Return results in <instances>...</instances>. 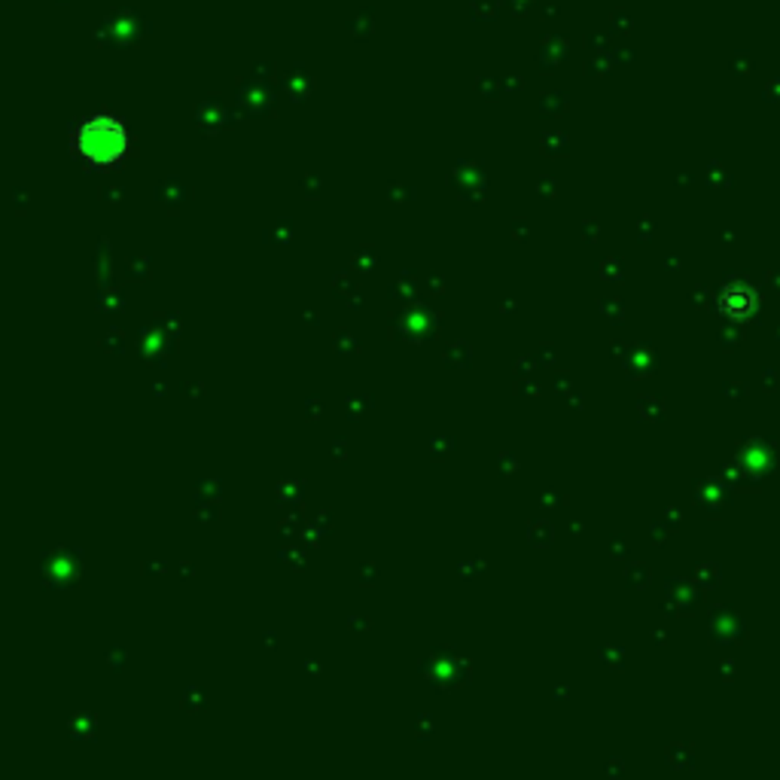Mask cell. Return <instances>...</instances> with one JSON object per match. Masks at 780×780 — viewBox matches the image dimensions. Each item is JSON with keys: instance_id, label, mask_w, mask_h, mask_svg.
Segmentation results:
<instances>
[{"instance_id": "cell-1", "label": "cell", "mask_w": 780, "mask_h": 780, "mask_svg": "<svg viewBox=\"0 0 780 780\" xmlns=\"http://www.w3.org/2000/svg\"><path fill=\"white\" fill-rule=\"evenodd\" d=\"M73 146L89 165L110 168L128 153V132L116 116H89L73 132Z\"/></svg>"}]
</instances>
